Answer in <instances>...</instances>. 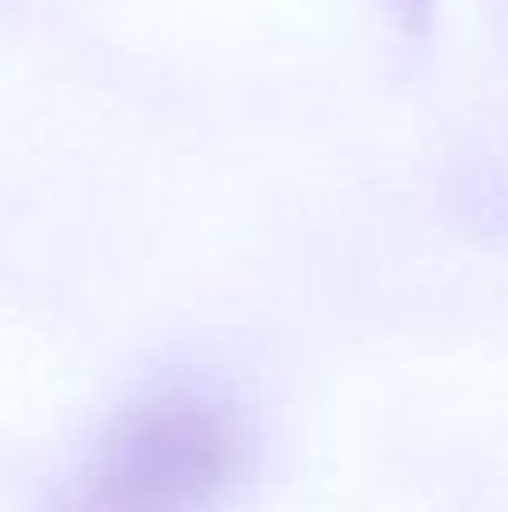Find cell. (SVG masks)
<instances>
[{"label": "cell", "instance_id": "6da1fadb", "mask_svg": "<svg viewBox=\"0 0 508 512\" xmlns=\"http://www.w3.org/2000/svg\"><path fill=\"white\" fill-rule=\"evenodd\" d=\"M248 472L230 405L167 391L122 414L72 481L68 512H216Z\"/></svg>", "mask_w": 508, "mask_h": 512}, {"label": "cell", "instance_id": "7a4b0ae2", "mask_svg": "<svg viewBox=\"0 0 508 512\" xmlns=\"http://www.w3.org/2000/svg\"><path fill=\"white\" fill-rule=\"evenodd\" d=\"M428 5H432V0H401L405 18H410V23H414V27H419V23H423V18H428Z\"/></svg>", "mask_w": 508, "mask_h": 512}]
</instances>
